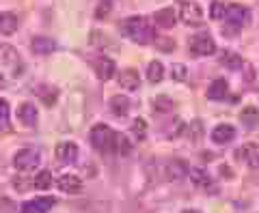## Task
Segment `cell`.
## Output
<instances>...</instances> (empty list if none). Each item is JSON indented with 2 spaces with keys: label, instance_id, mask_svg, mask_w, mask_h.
Listing matches in <instances>:
<instances>
[{
  "label": "cell",
  "instance_id": "1",
  "mask_svg": "<svg viewBox=\"0 0 259 213\" xmlns=\"http://www.w3.org/2000/svg\"><path fill=\"white\" fill-rule=\"evenodd\" d=\"M121 32L123 37L136 41L139 45H147L156 41V35H153V26L149 24L147 18L143 15H132V18H125L121 22Z\"/></svg>",
  "mask_w": 259,
  "mask_h": 213
},
{
  "label": "cell",
  "instance_id": "2",
  "mask_svg": "<svg viewBox=\"0 0 259 213\" xmlns=\"http://www.w3.org/2000/svg\"><path fill=\"white\" fill-rule=\"evenodd\" d=\"M115 138H117V132H112L106 123H97V125L91 129V134H89V140H91L93 149L100 151V153L115 151Z\"/></svg>",
  "mask_w": 259,
  "mask_h": 213
},
{
  "label": "cell",
  "instance_id": "3",
  "mask_svg": "<svg viewBox=\"0 0 259 213\" xmlns=\"http://www.w3.org/2000/svg\"><path fill=\"white\" fill-rule=\"evenodd\" d=\"M39 162H41V153L39 149H32V146H26V149H20L13 157V166L20 170V173H28V170L37 168Z\"/></svg>",
  "mask_w": 259,
  "mask_h": 213
},
{
  "label": "cell",
  "instance_id": "4",
  "mask_svg": "<svg viewBox=\"0 0 259 213\" xmlns=\"http://www.w3.org/2000/svg\"><path fill=\"white\" fill-rule=\"evenodd\" d=\"M188 47L194 56H209L216 52V41L207 35V32H201V35H192L188 41Z\"/></svg>",
  "mask_w": 259,
  "mask_h": 213
},
{
  "label": "cell",
  "instance_id": "5",
  "mask_svg": "<svg viewBox=\"0 0 259 213\" xmlns=\"http://www.w3.org/2000/svg\"><path fill=\"white\" fill-rule=\"evenodd\" d=\"M180 18L184 24H188V26H197V24H201V20H203V9H201V5L194 3V0H186L180 7Z\"/></svg>",
  "mask_w": 259,
  "mask_h": 213
},
{
  "label": "cell",
  "instance_id": "6",
  "mask_svg": "<svg viewBox=\"0 0 259 213\" xmlns=\"http://www.w3.org/2000/svg\"><path fill=\"white\" fill-rule=\"evenodd\" d=\"M225 20L229 22L231 26H236V30H238L250 22V11L244 5H229L227 7V13H225Z\"/></svg>",
  "mask_w": 259,
  "mask_h": 213
},
{
  "label": "cell",
  "instance_id": "7",
  "mask_svg": "<svg viewBox=\"0 0 259 213\" xmlns=\"http://www.w3.org/2000/svg\"><path fill=\"white\" fill-rule=\"evenodd\" d=\"M93 69H95V76L100 80H110L112 76L117 73V65L112 59H108V56H97V59L93 61Z\"/></svg>",
  "mask_w": 259,
  "mask_h": 213
},
{
  "label": "cell",
  "instance_id": "8",
  "mask_svg": "<svg viewBox=\"0 0 259 213\" xmlns=\"http://www.w3.org/2000/svg\"><path fill=\"white\" fill-rule=\"evenodd\" d=\"M52 207H54V198H50V196H41V198H32V200L22 202L20 211L22 213H48Z\"/></svg>",
  "mask_w": 259,
  "mask_h": 213
},
{
  "label": "cell",
  "instance_id": "9",
  "mask_svg": "<svg viewBox=\"0 0 259 213\" xmlns=\"http://www.w3.org/2000/svg\"><path fill=\"white\" fill-rule=\"evenodd\" d=\"M119 84H121V88H125V91H139V86H141L139 71L132 67L119 71Z\"/></svg>",
  "mask_w": 259,
  "mask_h": 213
},
{
  "label": "cell",
  "instance_id": "10",
  "mask_svg": "<svg viewBox=\"0 0 259 213\" xmlns=\"http://www.w3.org/2000/svg\"><path fill=\"white\" fill-rule=\"evenodd\" d=\"M56 159L61 164H74L78 159V146L74 142H61L56 146Z\"/></svg>",
  "mask_w": 259,
  "mask_h": 213
},
{
  "label": "cell",
  "instance_id": "11",
  "mask_svg": "<svg viewBox=\"0 0 259 213\" xmlns=\"http://www.w3.org/2000/svg\"><path fill=\"white\" fill-rule=\"evenodd\" d=\"M56 185H59V190L65 194H78L82 190V181H80V177H76V175H61Z\"/></svg>",
  "mask_w": 259,
  "mask_h": 213
},
{
  "label": "cell",
  "instance_id": "12",
  "mask_svg": "<svg viewBox=\"0 0 259 213\" xmlns=\"http://www.w3.org/2000/svg\"><path fill=\"white\" fill-rule=\"evenodd\" d=\"M236 138V127L229 125V123H223V125H216L212 132V140L216 144H227Z\"/></svg>",
  "mask_w": 259,
  "mask_h": 213
},
{
  "label": "cell",
  "instance_id": "13",
  "mask_svg": "<svg viewBox=\"0 0 259 213\" xmlns=\"http://www.w3.org/2000/svg\"><path fill=\"white\" fill-rule=\"evenodd\" d=\"M18 119H20L26 127H32V125H37L39 112H37V108H35L32 103L24 101V103H20V108H18Z\"/></svg>",
  "mask_w": 259,
  "mask_h": 213
},
{
  "label": "cell",
  "instance_id": "14",
  "mask_svg": "<svg viewBox=\"0 0 259 213\" xmlns=\"http://www.w3.org/2000/svg\"><path fill=\"white\" fill-rule=\"evenodd\" d=\"M30 47L35 54H52V52H56L59 45H56V41L50 37H35L30 41Z\"/></svg>",
  "mask_w": 259,
  "mask_h": 213
},
{
  "label": "cell",
  "instance_id": "15",
  "mask_svg": "<svg viewBox=\"0 0 259 213\" xmlns=\"http://www.w3.org/2000/svg\"><path fill=\"white\" fill-rule=\"evenodd\" d=\"M227 93H229V86H227V82L223 78H218L214 80L212 84H209L207 88V99H212V101H221L227 97Z\"/></svg>",
  "mask_w": 259,
  "mask_h": 213
},
{
  "label": "cell",
  "instance_id": "16",
  "mask_svg": "<svg viewBox=\"0 0 259 213\" xmlns=\"http://www.w3.org/2000/svg\"><path fill=\"white\" fill-rule=\"evenodd\" d=\"M240 155L244 157V162L248 164L250 168H259V144H255V142H246L244 146H242Z\"/></svg>",
  "mask_w": 259,
  "mask_h": 213
},
{
  "label": "cell",
  "instance_id": "17",
  "mask_svg": "<svg viewBox=\"0 0 259 213\" xmlns=\"http://www.w3.org/2000/svg\"><path fill=\"white\" fill-rule=\"evenodd\" d=\"M153 20H156V24L160 28H173L175 26V11L171 9V7L160 9V11L153 13Z\"/></svg>",
  "mask_w": 259,
  "mask_h": 213
},
{
  "label": "cell",
  "instance_id": "18",
  "mask_svg": "<svg viewBox=\"0 0 259 213\" xmlns=\"http://www.w3.org/2000/svg\"><path fill=\"white\" fill-rule=\"evenodd\" d=\"M18 30V18L13 13H0V35H13Z\"/></svg>",
  "mask_w": 259,
  "mask_h": 213
},
{
  "label": "cell",
  "instance_id": "19",
  "mask_svg": "<svg viewBox=\"0 0 259 213\" xmlns=\"http://www.w3.org/2000/svg\"><path fill=\"white\" fill-rule=\"evenodd\" d=\"M130 110V99L125 95H115L110 99V112L115 114V117H125Z\"/></svg>",
  "mask_w": 259,
  "mask_h": 213
},
{
  "label": "cell",
  "instance_id": "20",
  "mask_svg": "<svg viewBox=\"0 0 259 213\" xmlns=\"http://www.w3.org/2000/svg\"><path fill=\"white\" fill-rule=\"evenodd\" d=\"M221 65H223V67H227V69H240L242 67V59H240L238 52L223 50L221 52Z\"/></svg>",
  "mask_w": 259,
  "mask_h": 213
},
{
  "label": "cell",
  "instance_id": "21",
  "mask_svg": "<svg viewBox=\"0 0 259 213\" xmlns=\"http://www.w3.org/2000/svg\"><path fill=\"white\" fill-rule=\"evenodd\" d=\"M190 179H192L194 185L207 187V190H214V187H212V177H209L203 168H192V170H190Z\"/></svg>",
  "mask_w": 259,
  "mask_h": 213
},
{
  "label": "cell",
  "instance_id": "22",
  "mask_svg": "<svg viewBox=\"0 0 259 213\" xmlns=\"http://www.w3.org/2000/svg\"><path fill=\"white\" fill-rule=\"evenodd\" d=\"M20 59V54L18 50H15L13 45L9 43H0V63H5V65H15Z\"/></svg>",
  "mask_w": 259,
  "mask_h": 213
},
{
  "label": "cell",
  "instance_id": "23",
  "mask_svg": "<svg viewBox=\"0 0 259 213\" xmlns=\"http://www.w3.org/2000/svg\"><path fill=\"white\" fill-rule=\"evenodd\" d=\"M240 121L244 123V125L248 127V129H255L257 125H259V112H257V108H244L242 110V114H240Z\"/></svg>",
  "mask_w": 259,
  "mask_h": 213
},
{
  "label": "cell",
  "instance_id": "24",
  "mask_svg": "<svg viewBox=\"0 0 259 213\" xmlns=\"http://www.w3.org/2000/svg\"><path fill=\"white\" fill-rule=\"evenodd\" d=\"M186 162L182 159H173V162H168V166H166V173H168V179H171V181H175V179H182V175L186 173Z\"/></svg>",
  "mask_w": 259,
  "mask_h": 213
},
{
  "label": "cell",
  "instance_id": "25",
  "mask_svg": "<svg viewBox=\"0 0 259 213\" xmlns=\"http://www.w3.org/2000/svg\"><path fill=\"white\" fill-rule=\"evenodd\" d=\"M162 78H164V67H162V63H158V61L149 63V67H147V80L153 82V84H158Z\"/></svg>",
  "mask_w": 259,
  "mask_h": 213
},
{
  "label": "cell",
  "instance_id": "26",
  "mask_svg": "<svg viewBox=\"0 0 259 213\" xmlns=\"http://www.w3.org/2000/svg\"><path fill=\"white\" fill-rule=\"evenodd\" d=\"M50 185H52V175H50V170H41V173H37L35 181H32V187H35V190H48Z\"/></svg>",
  "mask_w": 259,
  "mask_h": 213
},
{
  "label": "cell",
  "instance_id": "27",
  "mask_svg": "<svg viewBox=\"0 0 259 213\" xmlns=\"http://www.w3.org/2000/svg\"><path fill=\"white\" fill-rule=\"evenodd\" d=\"M37 95L46 105H52L56 101V88L54 86H39L37 88Z\"/></svg>",
  "mask_w": 259,
  "mask_h": 213
},
{
  "label": "cell",
  "instance_id": "28",
  "mask_svg": "<svg viewBox=\"0 0 259 213\" xmlns=\"http://www.w3.org/2000/svg\"><path fill=\"white\" fill-rule=\"evenodd\" d=\"M130 151H132V144H130L127 136L125 134H117V138H115V153L130 155Z\"/></svg>",
  "mask_w": 259,
  "mask_h": 213
},
{
  "label": "cell",
  "instance_id": "29",
  "mask_svg": "<svg viewBox=\"0 0 259 213\" xmlns=\"http://www.w3.org/2000/svg\"><path fill=\"white\" fill-rule=\"evenodd\" d=\"M153 105H156L158 112H171V110H175V101L171 99V97H166V95H158L156 101H153Z\"/></svg>",
  "mask_w": 259,
  "mask_h": 213
},
{
  "label": "cell",
  "instance_id": "30",
  "mask_svg": "<svg viewBox=\"0 0 259 213\" xmlns=\"http://www.w3.org/2000/svg\"><path fill=\"white\" fill-rule=\"evenodd\" d=\"M171 76L175 82H186V78H188V67L182 63H175L173 67H171Z\"/></svg>",
  "mask_w": 259,
  "mask_h": 213
},
{
  "label": "cell",
  "instance_id": "31",
  "mask_svg": "<svg viewBox=\"0 0 259 213\" xmlns=\"http://www.w3.org/2000/svg\"><path fill=\"white\" fill-rule=\"evenodd\" d=\"M7 127H11L9 123V103H7L5 99H0V132Z\"/></svg>",
  "mask_w": 259,
  "mask_h": 213
},
{
  "label": "cell",
  "instance_id": "32",
  "mask_svg": "<svg viewBox=\"0 0 259 213\" xmlns=\"http://www.w3.org/2000/svg\"><path fill=\"white\" fill-rule=\"evenodd\" d=\"M132 132H134V136L139 138V140H143V138L147 136V121H145V119H134Z\"/></svg>",
  "mask_w": 259,
  "mask_h": 213
},
{
  "label": "cell",
  "instance_id": "33",
  "mask_svg": "<svg viewBox=\"0 0 259 213\" xmlns=\"http://www.w3.org/2000/svg\"><path fill=\"white\" fill-rule=\"evenodd\" d=\"M153 43H156V47L160 52H173L175 50V41L171 37H158Z\"/></svg>",
  "mask_w": 259,
  "mask_h": 213
},
{
  "label": "cell",
  "instance_id": "34",
  "mask_svg": "<svg viewBox=\"0 0 259 213\" xmlns=\"http://www.w3.org/2000/svg\"><path fill=\"white\" fill-rule=\"evenodd\" d=\"M110 11H112V3H110V0H100V5H97V9H95V18L104 20V18H108Z\"/></svg>",
  "mask_w": 259,
  "mask_h": 213
},
{
  "label": "cell",
  "instance_id": "35",
  "mask_svg": "<svg viewBox=\"0 0 259 213\" xmlns=\"http://www.w3.org/2000/svg\"><path fill=\"white\" fill-rule=\"evenodd\" d=\"M225 13H227V7L223 3H212V7H209V18L212 20H225Z\"/></svg>",
  "mask_w": 259,
  "mask_h": 213
},
{
  "label": "cell",
  "instance_id": "36",
  "mask_svg": "<svg viewBox=\"0 0 259 213\" xmlns=\"http://www.w3.org/2000/svg\"><path fill=\"white\" fill-rule=\"evenodd\" d=\"M197 136H201V123L194 121L192 123V138H197Z\"/></svg>",
  "mask_w": 259,
  "mask_h": 213
},
{
  "label": "cell",
  "instance_id": "37",
  "mask_svg": "<svg viewBox=\"0 0 259 213\" xmlns=\"http://www.w3.org/2000/svg\"><path fill=\"white\" fill-rule=\"evenodd\" d=\"M184 213H201V211H197V209H186Z\"/></svg>",
  "mask_w": 259,
  "mask_h": 213
}]
</instances>
